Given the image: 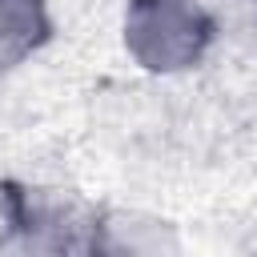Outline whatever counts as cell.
Listing matches in <instances>:
<instances>
[{
    "mask_svg": "<svg viewBox=\"0 0 257 257\" xmlns=\"http://www.w3.org/2000/svg\"><path fill=\"white\" fill-rule=\"evenodd\" d=\"M44 32L40 0H0V56H16L32 48Z\"/></svg>",
    "mask_w": 257,
    "mask_h": 257,
    "instance_id": "obj_2",
    "label": "cell"
},
{
    "mask_svg": "<svg viewBox=\"0 0 257 257\" xmlns=\"http://www.w3.org/2000/svg\"><path fill=\"white\" fill-rule=\"evenodd\" d=\"M209 40L197 0H137L128 12V44L149 68H181Z\"/></svg>",
    "mask_w": 257,
    "mask_h": 257,
    "instance_id": "obj_1",
    "label": "cell"
}]
</instances>
